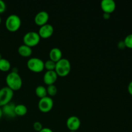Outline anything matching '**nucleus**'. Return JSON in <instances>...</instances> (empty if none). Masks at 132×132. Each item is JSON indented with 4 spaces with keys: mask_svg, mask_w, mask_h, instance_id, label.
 <instances>
[{
    "mask_svg": "<svg viewBox=\"0 0 132 132\" xmlns=\"http://www.w3.org/2000/svg\"><path fill=\"white\" fill-rule=\"evenodd\" d=\"M39 35L38 32H34V31H29L27 32L23 36V43L24 45L32 47L37 45L40 41Z\"/></svg>",
    "mask_w": 132,
    "mask_h": 132,
    "instance_id": "39448f33",
    "label": "nucleus"
},
{
    "mask_svg": "<svg viewBox=\"0 0 132 132\" xmlns=\"http://www.w3.org/2000/svg\"><path fill=\"white\" fill-rule=\"evenodd\" d=\"M2 59V55H1V54H0V59Z\"/></svg>",
    "mask_w": 132,
    "mask_h": 132,
    "instance_id": "c85d7f7f",
    "label": "nucleus"
},
{
    "mask_svg": "<svg viewBox=\"0 0 132 132\" xmlns=\"http://www.w3.org/2000/svg\"><path fill=\"white\" fill-rule=\"evenodd\" d=\"M27 65L28 69L34 72H40L45 69V62L37 57L30 58Z\"/></svg>",
    "mask_w": 132,
    "mask_h": 132,
    "instance_id": "20e7f679",
    "label": "nucleus"
},
{
    "mask_svg": "<svg viewBox=\"0 0 132 132\" xmlns=\"http://www.w3.org/2000/svg\"><path fill=\"white\" fill-rule=\"evenodd\" d=\"M67 126L70 131H76L81 126V120L77 116H70L67 120Z\"/></svg>",
    "mask_w": 132,
    "mask_h": 132,
    "instance_id": "1a4fd4ad",
    "label": "nucleus"
},
{
    "mask_svg": "<svg viewBox=\"0 0 132 132\" xmlns=\"http://www.w3.org/2000/svg\"><path fill=\"white\" fill-rule=\"evenodd\" d=\"M6 4L3 0H0V14L3 13L6 10Z\"/></svg>",
    "mask_w": 132,
    "mask_h": 132,
    "instance_id": "5701e85b",
    "label": "nucleus"
},
{
    "mask_svg": "<svg viewBox=\"0 0 132 132\" xmlns=\"http://www.w3.org/2000/svg\"><path fill=\"white\" fill-rule=\"evenodd\" d=\"M101 7L103 12L111 14L116 9V3L113 0H103L101 2Z\"/></svg>",
    "mask_w": 132,
    "mask_h": 132,
    "instance_id": "9d476101",
    "label": "nucleus"
},
{
    "mask_svg": "<svg viewBox=\"0 0 132 132\" xmlns=\"http://www.w3.org/2000/svg\"><path fill=\"white\" fill-rule=\"evenodd\" d=\"M55 62L48 59L45 62V68L47 70H55Z\"/></svg>",
    "mask_w": 132,
    "mask_h": 132,
    "instance_id": "aec40b11",
    "label": "nucleus"
},
{
    "mask_svg": "<svg viewBox=\"0 0 132 132\" xmlns=\"http://www.w3.org/2000/svg\"><path fill=\"white\" fill-rule=\"evenodd\" d=\"M123 41L126 45V47L132 49V34L126 36Z\"/></svg>",
    "mask_w": 132,
    "mask_h": 132,
    "instance_id": "412c9836",
    "label": "nucleus"
},
{
    "mask_svg": "<svg viewBox=\"0 0 132 132\" xmlns=\"http://www.w3.org/2000/svg\"><path fill=\"white\" fill-rule=\"evenodd\" d=\"M46 91H47V94H48L49 95L54 96L56 95L57 92V88L55 85H50L47 86Z\"/></svg>",
    "mask_w": 132,
    "mask_h": 132,
    "instance_id": "6ab92c4d",
    "label": "nucleus"
},
{
    "mask_svg": "<svg viewBox=\"0 0 132 132\" xmlns=\"http://www.w3.org/2000/svg\"><path fill=\"white\" fill-rule=\"evenodd\" d=\"M6 82L8 87L13 91L19 90L23 85V81L20 75L18 72L13 71L7 74L6 77Z\"/></svg>",
    "mask_w": 132,
    "mask_h": 132,
    "instance_id": "f257e3e1",
    "label": "nucleus"
},
{
    "mask_svg": "<svg viewBox=\"0 0 132 132\" xmlns=\"http://www.w3.org/2000/svg\"><path fill=\"white\" fill-rule=\"evenodd\" d=\"M70 132H76V131H70Z\"/></svg>",
    "mask_w": 132,
    "mask_h": 132,
    "instance_id": "7c9ffc66",
    "label": "nucleus"
},
{
    "mask_svg": "<svg viewBox=\"0 0 132 132\" xmlns=\"http://www.w3.org/2000/svg\"><path fill=\"white\" fill-rule=\"evenodd\" d=\"M14 96V91L6 86L0 89V107L6 105L11 102Z\"/></svg>",
    "mask_w": 132,
    "mask_h": 132,
    "instance_id": "423d86ee",
    "label": "nucleus"
},
{
    "mask_svg": "<svg viewBox=\"0 0 132 132\" xmlns=\"http://www.w3.org/2000/svg\"><path fill=\"white\" fill-rule=\"evenodd\" d=\"M11 64L10 61L5 58L0 59V70L3 72H7L10 69Z\"/></svg>",
    "mask_w": 132,
    "mask_h": 132,
    "instance_id": "f3484780",
    "label": "nucleus"
},
{
    "mask_svg": "<svg viewBox=\"0 0 132 132\" xmlns=\"http://www.w3.org/2000/svg\"><path fill=\"white\" fill-rule=\"evenodd\" d=\"M62 55H63V53H62L61 50L58 47L52 48L49 52L50 59L55 63L60 60L61 58H63Z\"/></svg>",
    "mask_w": 132,
    "mask_h": 132,
    "instance_id": "4468645a",
    "label": "nucleus"
},
{
    "mask_svg": "<svg viewBox=\"0 0 132 132\" xmlns=\"http://www.w3.org/2000/svg\"><path fill=\"white\" fill-rule=\"evenodd\" d=\"M33 128L36 131H39L42 130L43 125L41 124V122H40L39 121H36V122H34L33 124Z\"/></svg>",
    "mask_w": 132,
    "mask_h": 132,
    "instance_id": "4be33fe9",
    "label": "nucleus"
},
{
    "mask_svg": "<svg viewBox=\"0 0 132 132\" xmlns=\"http://www.w3.org/2000/svg\"><path fill=\"white\" fill-rule=\"evenodd\" d=\"M27 107L23 104H16L15 107V113L16 116H25L27 113Z\"/></svg>",
    "mask_w": 132,
    "mask_h": 132,
    "instance_id": "dca6fc26",
    "label": "nucleus"
},
{
    "mask_svg": "<svg viewBox=\"0 0 132 132\" xmlns=\"http://www.w3.org/2000/svg\"><path fill=\"white\" fill-rule=\"evenodd\" d=\"M54 106V101L50 97L45 96L40 98L38 102V108L43 112H48L51 110Z\"/></svg>",
    "mask_w": 132,
    "mask_h": 132,
    "instance_id": "0eeeda50",
    "label": "nucleus"
},
{
    "mask_svg": "<svg viewBox=\"0 0 132 132\" xmlns=\"http://www.w3.org/2000/svg\"><path fill=\"white\" fill-rule=\"evenodd\" d=\"M39 132H53V131L49 128H43L42 130Z\"/></svg>",
    "mask_w": 132,
    "mask_h": 132,
    "instance_id": "a878e982",
    "label": "nucleus"
},
{
    "mask_svg": "<svg viewBox=\"0 0 132 132\" xmlns=\"http://www.w3.org/2000/svg\"><path fill=\"white\" fill-rule=\"evenodd\" d=\"M103 18L105 19H108L110 18V14H108V13H103Z\"/></svg>",
    "mask_w": 132,
    "mask_h": 132,
    "instance_id": "bb28decb",
    "label": "nucleus"
},
{
    "mask_svg": "<svg viewBox=\"0 0 132 132\" xmlns=\"http://www.w3.org/2000/svg\"><path fill=\"white\" fill-rule=\"evenodd\" d=\"M55 71L57 76L64 77L71 71V63L68 59L61 58L55 63Z\"/></svg>",
    "mask_w": 132,
    "mask_h": 132,
    "instance_id": "f03ea898",
    "label": "nucleus"
},
{
    "mask_svg": "<svg viewBox=\"0 0 132 132\" xmlns=\"http://www.w3.org/2000/svg\"><path fill=\"white\" fill-rule=\"evenodd\" d=\"M49 19V14L45 10H41L37 13L34 18V21L37 25L40 27L43 24H46Z\"/></svg>",
    "mask_w": 132,
    "mask_h": 132,
    "instance_id": "9b49d317",
    "label": "nucleus"
},
{
    "mask_svg": "<svg viewBox=\"0 0 132 132\" xmlns=\"http://www.w3.org/2000/svg\"><path fill=\"white\" fill-rule=\"evenodd\" d=\"M1 16H0V24H1Z\"/></svg>",
    "mask_w": 132,
    "mask_h": 132,
    "instance_id": "c756f323",
    "label": "nucleus"
},
{
    "mask_svg": "<svg viewBox=\"0 0 132 132\" xmlns=\"http://www.w3.org/2000/svg\"><path fill=\"white\" fill-rule=\"evenodd\" d=\"M117 46L119 49H124L126 48V45H125L124 41H120L117 44Z\"/></svg>",
    "mask_w": 132,
    "mask_h": 132,
    "instance_id": "b1692460",
    "label": "nucleus"
},
{
    "mask_svg": "<svg viewBox=\"0 0 132 132\" xmlns=\"http://www.w3.org/2000/svg\"><path fill=\"white\" fill-rule=\"evenodd\" d=\"M128 91L129 94L132 95V81H130V83L128 84Z\"/></svg>",
    "mask_w": 132,
    "mask_h": 132,
    "instance_id": "393cba45",
    "label": "nucleus"
},
{
    "mask_svg": "<svg viewBox=\"0 0 132 132\" xmlns=\"http://www.w3.org/2000/svg\"><path fill=\"white\" fill-rule=\"evenodd\" d=\"M18 51V53L23 57H29L32 54V48L24 45V44L19 46Z\"/></svg>",
    "mask_w": 132,
    "mask_h": 132,
    "instance_id": "2eb2a0df",
    "label": "nucleus"
},
{
    "mask_svg": "<svg viewBox=\"0 0 132 132\" xmlns=\"http://www.w3.org/2000/svg\"><path fill=\"white\" fill-rule=\"evenodd\" d=\"M54 27L52 24L46 23V24H45L40 27L38 34L40 37L46 39L51 37L52 35L54 33Z\"/></svg>",
    "mask_w": 132,
    "mask_h": 132,
    "instance_id": "6e6552de",
    "label": "nucleus"
},
{
    "mask_svg": "<svg viewBox=\"0 0 132 132\" xmlns=\"http://www.w3.org/2000/svg\"><path fill=\"white\" fill-rule=\"evenodd\" d=\"M35 92L37 96L39 98L44 97L47 95V91H46V88L43 85H39L36 88Z\"/></svg>",
    "mask_w": 132,
    "mask_h": 132,
    "instance_id": "a211bd4d",
    "label": "nucleus"
},
{
    "mask_svg": "<svg viewBox=\"0 0 132 132\" xmlns=\"http://www.w3.org/2000/svg\"><path fill=\"white\" fill-rule=\"evenodd\" d=\"M15 104L12 102H10L6 105L1 107L3 115L7 116L9 117H14L16 116L15 113Z\"/></svg>",
    "mask_w": 132,
    "mask_h": 132,
    "instance_id": "ddd939ff",
    "label": "nucleus"
},
{
    "mask_svg": "<svg viewBox=\"0 0 132 132\" xmlns=\"http://www.w3.org/2000/svg\"><path fill=\"white\" fill-rule=\"evenodd\" d=\"M21 20L19 16L16 14H10L7 17L5 21V26L6 29L10 32H15L21 27Z\"/></svg>",
    "mask_w": 132,
    "mask_h": 132,
    "instance_id": "7ed1b4c3",
    "label": "nucleus"
},
{
    "mask_svg": "<svg viewBox=\"0 0 132 132\" xmlns=\"http://www.w3.org/2000/svg\"><path fill=\"white\" fill-rule=\"evenodd\" d=\"M3 116V112H2V109H1V107H0V119H1Z\"/></svg>",
    "mask_w": 132,
    "mask_h": 132,
    "instance_id": "cd10ccee",
    "label": "nucleus"
},
{
    "mask_svg": "<svg viewBox=\"0 0 132 132\" xmlns=\"http://www.w3.org/2000/svg\"><path fill=\"white\" fill-rule=\"evenodd\" d=\"M57 74L55 70H47L43 76V81L48 86L54 85L57 79Z\"/></svg>",
    "mask_w": 132,
    "mask_h": 132,
    "instance_id": "f8f14e48",
    "label": "nucleus"
}]
</instances>
